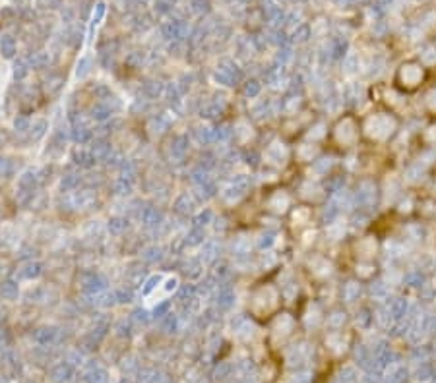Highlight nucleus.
<instances>
[{"mask_svg":"<svg viewBox=\"0 0 436 383\" xmlns=\"http://www.w3.org/2000/svg\"><path fill=\"white\" fill-rule=\"evenodd\" d=\"M393 128H395V120L388 116V114H374L370 116L367 122H365V130L370 137L374 139H386L388 135L393 134Z\"/></svg>","mask_w":436,"mask_h":383,"instance_id":"1","label":"nucleus"},{"mask_svg":"<svg viewBox=\"0 0 436 383\" xmlns=\"http://www.w3.org/2000/svg\"><path fill=\"white\" fill-rule=\"evenodd\" d=\"M107 279L101 275V273H95V271H88V273H82L80 277V287L86 294H99L103 291H107Z\"/></svg>","mask_w":436,"mask_h":383,"instance_id":"2","label":"nucleus"},{"mask_svg":"<svg viewBox=\"0 0 436 383\" xmlns=\"http://www.w3.org/2000/svg\"><path fill=\"white\" fill-rule=\"evenodd\" d=\"M161 35L169 41H184L188 39V23L184 20H171L161 25Z\"/></svg>","mask_w":436,"mask_h":383,"instance_id":"3","label":"nucleus"},{"mask_svg":"<svg viewBox=\"0 0 436 383\" xmlns=\"http://www.w3.org/2000/svg\"><path fill=\"white\" fill-rule=\"evenodd\" d=\"M70 122H72V130H70V137L76 141V143H80V145H84V143H88V141H92L93 139V130H90L76 114H70Z\"/></svg>","mask_w":436,"mask_h":383,"instance_id":"4","label":"nucleus"},{"mask_svg":"<svg viewBox=\"0 0 436 383\" xmlns=\"http://www.w3.org/2000/svg\"><path fill=\"white\" fill-rule=\"evenodd\" d=\"M163 211L155 205H147L140 211V221L145 228H157V226L163 225Z\"/></svg>","mask_w":436,"mask_h":383,"instance_id":"5","label":"nucleus"},{"mask_svg":"<svg viewBox=\"0 0 436 383\" xmlns=\"http://www.w3.org/2000/svg\"><path fill=\"white\" fill-rule=\"evenodd\" d=\"M41 273H43V265H41L39 261L29 259V261L22 263V267L18 269L16 277H18V279H22V281H33V279L41 277Z\"/></svg>","mask_w":436,"mask_h":383,"instance_id":"6","label":"nucleus"},{"mask_svg":"<svg viewBox=\"0 0 436 383\" xmlns=\"http://www.w3.org/2000/svg\"><path fill=\"white\" fill-rule=\"evenodd\" d=\"M72 161L78 165V167H82V169H93L95 167V157H93L92 149H84V147H76L74 151H72Z\"/></svg>","mask_w":436,"mask_h":383,"instance_id":"7","label":"nucleus"},{"mask_svg":"<svg viewBox=\"0 0 436 383\" xmlns=\"http://www.w3.org/2000/svg\"><path fill=\"white\" fill-rule=\"evenodd\" d=\"M37 186H39V172L33 170V169L23 170L22 174L18 176V188H20V190H31V192H35Z\"/></svg>","mask_w":436,"mask_h":383,"instance_id":"8","label":"nucleus"},{"mask_svg":"<svg viewBox=\"0 0 436 383\" xmlns=\"http://www.w3.org/2000/svg\"><path fill=\"white\" fill-rule=\"evenodd\" d=\"M92 153L95 161H107L109 155L113 153V147H111V143L107 141V139H93L92 143Z\"/></svg>","mask_w":436,"mask_h":383,"instance_id":"9","label":"nucleus"},{"mask_svg":"<svg viewBox=\"0 0 436 383\" xmlns=\"http://www.w3.org/2000/svg\"><path fill=\"white\" fill-rule=\"evenodd\" d=\"M173 211L177 213V215H181V217H188L192 211H194V202H192V198L188 196V194H181L175 203H173Z\"/></svg>","mask_w":436,"mask_h":383,"instance_id":"10","label":"nucleus"},{"mask_svg":"<svg viewBox=\"0 0 436 383\" xmlns=\"http://www.w3.org/2000/svg\"><path fill=\"white\" fill-rule=\"evenodd\" d=\"M186 151H188V137L186 135H175L173 141H171V155H173V159H177V163L183 161Z\"/></svg>","mask_w":436,"mask_h":383,"instance_id":"11","label":"nucleus"},{"mask_svg":"<svg viewBox=\"0 0 436 383\" xmlns=\"http://www.w3.org/2000/svg\"><path fill=\"white\" fill-rule=\"evenodd\" d=\"M163 257H165V248H163V246H157V244L147 246V248L142 252V259H144L145 263H149V265H155V263L163 261Z\"/></svg>","mask_w":436,"mask_h":383,"instance_id":"12","label":"nucleus"},{"mask_svg":"<svg viewBox=\"0 0 436 383\" xmlns=\"http://www.w3.org/2000/svg\"><path fill=\"white\" fill-rule=\"evenodd\" d=\"M105 14H107V4H105L103 0H97V2H95V6H93L92 22H90V37H88L90 41H92V35H93V31H95V27L103 22Z\"/></svg>","mask_w":436,"mask_h":383,"instance_id":"13","label":"nucleus"},{"mask_svg":"<svg viewBox=\"0 0 436 383\" xmlns=\"http://www.w3.org/2000/svg\"><path fill=\"white\" fill-rule=\"evenodd\" d=\"M169 126H171V116H167L165 113L155 114V116H151V120H149V130H151L153 134H165V132L169 130Z\"/></svg>","mask_w":436,"mask_h":383,"instance_id":"14","label":"nucleus"},{"mask_svg":"<svg viewBox=\"0 0 436 383\" xmlns=\"http://www.w3.org/2000/svg\"><path fill=\"white\" fill-rule=\"evenodd\" d=\"M27 60H29V66L31 68L43 70V68H48V64H50V52H47V50L31 52V54L27 56Z\"/></svg>","mask_w":436,"mask_h":383,"instance_id":"15","label":"nucleus"},{"mask_svg":"<svg viewBox=\"0 0 436 383\" xmlns=\"http://www.w3.org/2000/svg\"><path fill=\"white\" fill-rule=\"evenodd\" d=\"M90 116H92V120H95V122H107V120L113 116V111H111L103 101H99V103H95L92 109H90Z\"/></svg>","mask_w":436,"mask_h":383,"instance_id":"16","label":"nucleus"},{"mask_svg":"<svg viewBox=\"0 0 436 383\" xmlns=\"http://www.w3.org/2000/svg\"><path fill=\"white\" fill-rule=\"evenodd\" d=\"M165 84L161 82V80H147L145 84H144V95L147 97V99H157L161 97L163 93H165Z\"/></svg>","mask_w":436,"mask_h":383,"instance_id":"17","label":"nucleus"},{"mask_svg":"<svg viewBox=\"0 0 436 383\" xmlns=\"http://www.w3.org/2000/svg\"><path fill=\"white\" fill-rule=\"evenodd\" d=\"M16 50H18V45H16V39L12 35H2L0 37V54H2V58H14Z\"/></svg>","mask_w":436,"mask_h":383,"instance_id":"18","label":"nucleus"},{"mask_svg":"<svg viewBox=\"0 0 436 383\" xmlns=\"http://www.w3.org/2000/svg\"><path fill=\"white\" fill-rule=\"evenodd\" d=\"M82 180H84L82 174H78V172H66V174L60 178V190H62V192H74V190L80 188Z\"/></svg>","mask_w":436,"mask_h":383,"instance_id":"19","label":"nucleus"},{"mask_svg":"<svg viewBox=\"0 0 436 383\" xmlns=\"http://www.w3.org/2000/svg\"><path fill=\"white\" fill-rule=\"evenodd\" d=\"M0 296L4 298V300H18V296H20V287H18V283L16 281H4L2 285H0Z\"/></svg>","mask_w":436,"mask_h":383,"instance_id":"20","label":"nucleus"},{"mask_svg":"<svg viewBox=\"0 0 436 383\" xmlns=\"http://www.w3.org/2000/svg\"><path fill=\"white\" fill-rule=\"evenodd\" d=\"M62 87H64V76L60 74H50L45 80V89L48 95H56Z\"/></svg>","mask_w":436,"mask_h":383,"instance_id":"21","label":"nucleus"},{"mask_svg":"<svg viewBox=\"0 0 436 383\" xmlns=\"http://www.w3.org/2000/svg\"><path fill=\"white\" fill-rule=\"evenodd\" d=\"M163 95L167 97V103H169L171 107H175V109L181 107V97H183V93L177 87V84H169V85L165 87V93H163Z\"/></svg>","mask_w":436,"mask_h":383,"instance_id":"22","label":"nucleus"},{"mask_svg":"<svg viewBox=\"0 0 436 383\" xmlns=\"http://www.w3.org/2000/svg\"><path fill=\"white\" fill-rule=\"evenodd\" d=\"M204 238H206V232H204V228H200V226H194L188 234H186V238H184V244L186 246H200V244H204Z\"/></svg>","mask_w":436,"mask_h":383,"instance_id":"23","label":"nucleus"},{"mask_svg":"<svg viewBox=\"0 0 436 383\" xmlns=\"http://www.w3.org/2000/svg\"><path fill=\"white\" fill-rule=\"evenodd\" d=\"M132 190H134V182L124 180L120 176L113 180V194H116V196H130Z\"/></svg>","mask_w":436,"mask_h":383,"instance_id":"24","label":"nucleus"},{"mask_svg":"<svg viewBox=\"0 0 436 383\" xmlns=\"http://www.w3.org/2000/svg\"><path fill=\"white\" fill-rule=\"evenodd\" d=\"M29 60L27 58H18L16 62H14V68H12V72H14V80L16 82H22L27 78V74H29Z\"/></svg>","mask_w":436,"mask_h":383,"instance_id":"25","label":"nucleus"},{"mask_svg":"<svg viewBox=\"0 0 436 383\" xmlns=\"http://www.w3.org/2000/svg\"><path fill=\"white\" fill-rule=\"evenodd\" d=\"M47 130H48V122L47 120H37L31 128H29V139L31 141H39L47 135Z\"/></svg>","mask_w":436,"mask_h":383,"instance_id":"26","label":"nucleus"},{"mask_svg":"<svg viewBox=\"0 0 436 383\" xmlns=\"http://www.w3.org/2000/svg\"><path fill=\"white\" fill-rule=\"evenodd\" d=\"M107 228H109L111 234L118 236V234H122V232L128 228V219H126V217H111Z\"/></svg>","mask_w":436,"mask_h":383,"instance_id":"27","label":"nucleus"},{"mask_svg":"<svg viewBox=\"0 0 436 383\" xmlns=\"http://www.w3.org/2000/svg\"><path fill=\"white\" fill-rule=\"evenodd\" d=\"M213 194H215V186H213L211 182L198 184V186H196V192H194V196H196L200 202H207L209 198H213Z\"/></svg>","mask_w":436,"mask_h":383,"instance_id":"28","label":"nucleus"},{"mask_svg":"<svg viewBox=\"0 0 436 383\" xmlns=\"http://www.w3.org/2000/svg\"><path fill=\"white\" fill-rule=\"evenodd\" d=\"M92 72V56H82L80 60H78V64H76V78L78 80H84L88 74Z\"/></svg>","mask_w":436,"mask_h":383,"instance_id":"29","label":"nucleus"},{"mask_svg":"<svg viewBox=\"0 0 436 383\" xmlns=\"http://www.w3.org/2000/svg\"><path fill=\"white\" fill-rule=\"evenodd\" d=\"M118 170H120V178H124V180H130V182L136 180L138 169H136V165H134L132 161H124V163H122V167H120Z\"/></svg>","mask_w":436,"mask_h":383,"instance_id":"30","label":"nucleus"},{"mask_svg":"<svg viewBox=\"0 0 436 383\" xmlns=\"http://www.w3.org/2000/svg\"><path fill=\"white\" fill-rule=\"evenodd\" d=\"M115 298H116V304H128V302L134 300V289H130V287H120V289L115 291Z\"/></svg>","mask_w":436,"mask_h":383,"instance_id":"31","label":"nucleus"},{"mask_svg":"<svg viewBox=\"0 0 436 383\" xmlns=\"http://www.w3.org/2000/svg\"><path fill=\"white\" fill-rule=\"evenodd\" d=\"M126 283H128L130 289H136L140 285H144V283H145V273H144V269H134L132 273H128Z\"/></svg>","mask_w":436,"mask_h":383,"instance_id":"32","label":"nucleus"},{"mask_svg":"<svg viewBox=\"0 0 436 383\" xmlns=\"http://www.w3.org/2000/svg\"><path fill=\"white\" fill-rule=\"evenodd\" d=\"M159 283H161V275H151V277H147L145 283L142 285V294H144V296H149V294L159 287Z\"/></svg>","mask_w":436,"mask_h":383,"instance_id":"33","label":"nucleus"},{"mask_svg":"<svg viewBox=\"0 0 436 383\" xmlns=\"http://www.w3.org/2000/svg\"><path fill=\"white\" fill-rule=\"evenodd\" d=\"M145 62V52L144 50H132L126 56V64L130 68H142V64Z\"/></svg>","mask_w":436,"mask_h":383,"instance_id":"34","label":"nucleus"},{"mask_svg":"<svg viewBox=\"0 0 436 383\" xmlns=\"http://www.w3.org/2000/svg\"><path fill=\"white\" fill-rule=\"evenodd\" d=\"M184 275L186 277H198L200 273H202V263H200V259H188L186 263H184Z\"/></svg>","mask_w":436,"mask_h":383,"instance_id":"35","label":"nucleus"},{"mask_svg":"<svg viewBox=\"0 0 436 383\" xmlns=\"http://www.w3.org/2000/svg\"><path fill=\"white\" fill-rule=\"evenodd\" d=\"M196 137H198L200 143L206 145V143L215 139V132H213L211 128H207V126H200V128H196Z\"/></svg>","mask_w":436,"mask_h":383,"instance_id":"36","label":"nucleus"},{"mask_svg":"<svg viewBox=\"0 0 436 383\" xmlns=\"http://www.w3.org/2000/svg\"><path fill=\"white\" fill-rule=\"evenodd\" d=\"M190 180L194 182L196 186H198V184H206V182H209V178H207V170L206 169H202V167L194 169V170L190 172Z\"/></svg>","mask_w":436,"mask_h":383,"instance_id":"37","label":"nucleus"},{"mask_svg":"<svg viewBox=\"0 0 436 383\" xmlns=\"http://www.w3.org/2000/svg\"><path fill=\"white\" fill-rule=\"evenodd\" d=\"M14 128H16V132H29V128H31V124H29V118L27 116H23V114H18L16 118H14Z\"/></svg>","mask_w":436,"mask_h":383,"instance_id":"38","label":"nucleus"},{"mask_svg":"<svg viewBox=\"0 0 436 383\" xmlns=\"http://www.w3.org/2000/svg\"><path fill=\"white\" fill-rule=\"evenodd\" d=\"M215 252H217V244H215V242H207L206 246H204V250H202V259H204V261H207V263H209V261H213V259H215V255H217Z\"/></svg>","mask_w":436,"mask_h":383,"instance_id":"39","label":"nucleus"},{"mask_svg":"<svg viewBox=\"0 0 436 383\" xmlns=\"http://www.w3.org/2000/svg\"><path fill=\"white\" fill-rule=\"evenodd\" d=\"M93 95H95V99L105 101L107 97H111V95H113V91L109 89L105 84H95V87H93Z\"/></svg>","mask_w":436,"mask_h":383,"instance_id":"40","label":"nucleus"},{"mask_svg":"<svg viewBox=\"0 0 436 383\" xmlns=\"http://www.w3.org/2000/svg\"><path fill=\"white\" fill-rule=\"evenodd\" d=\"M12 172H14V163H12V159H2V157H0V176L10 178V176H12Z\"/></svg>","mask_w":436,"mask_h":383,"instance_id":"41","label":"nucleus"},{"mask_svg":"<svg viewBox=\"0 0 436 383\" xmlns=\"http://www.w3.org/2000/svg\"><path fill=\"white\" fill-rule=\"evenodd\" d=\"M211 221V211H202V213H198L196 217H194V221H192V225L194 226H200V228H204Z\"/></svg>","mask_w":436,"mask_h":383,"instance_id":"42","label":"nucleus"},{"mask_svg":"<svg viewBox=\"0 0 436 383\" xmlns=\"http://www.w3.org/2000/svg\"><path fill=\"white\" fill-rule=\"evenodd\" d=\"M147 319H149L147 312H145V310H142V308L134 310V312H132V316H130V321H132V323H138V325H145V323H147Z\"/></svg>","mask_w":436,"mask_h":383,"instance_id":"43","label":"nucleus"},{"mask_svg":"<svg viewBox=\"0 0 436 383\" xmlns=\"http://www.w3.org/2000/svg\"><path fill=\"white\" fill-rule=\"evenodd\" d=\"M54 333H56V331H54L52 327H43V329H39V331L35 333V339H37L39 342H48L50 339L54 337Z\"/></svg>","mask_w":436,"mask_h":383,"instance_id":"44","label":"nucleus"},{"mask_svg":"<svg viewBox=\"0 0 436 383\" xmlns=\"http://www.w3.org/2000/svg\"><path fill=\"white\" fill-rule=\"evenodd\" d=\"M192 12L206 14V12H209V2L207 0H192Z\"/></svg>","mask_w":436,"mask_h":383,"instance_id":"45","label":"nucleus"},{"mask_svg":"<svg viewBox=\"0 0 436 383\" xmlns=\"http://www.w3.org/2000/svg\"><path fill=\"white\" fill-rule=\"evenodd\" d=\"M124 161H126V159L122 157L120 153H111V155H109V159L105 161V165H107V167H113V169H120Z\"/></svg>","mask_w":436,"mask_h":383,"instance_id":"46","label":"nucleus"},{"mask_svg":"<svg viewBox=\"0 0 436 383\" xmlns=\"http://www.w3.org/2000/svg\"><path fill=\"white\" fill-rule=\"evenodd\" d=\"M33 196H35V192H31V190H20L18 196H16V200H18L20 205H27V203L33 200Z\"/></svg>","mask_w":436,"mask_h":383,"instance_id":"47","label":"nucleus"},{"mask_svg":"<svg viewBox=\"0 0 436 383\" xmlns=\"http://www.w3.org/2000/svg\"><path fill=\"white\" fill-rule=\"evenodd\" d=\"M231 300H233V293H231V291H221L219 296H217V302H219V306H223V308L229 306Z\"/></svg>","mask_w":436,"mask_h":383,"instance_id":"48","label":"nucleus"},{"mask_svg":"<svg viewBox=\"0 0 436 383\" xmlns=\"http://www.w3.org/2000/svg\"><path fill=\"white\" fill-rule=\"evenodd\" d=\"M169 306H171V302H161V304H157L155 306V310H153V317H163V316H167V310H169Z\"/></svg>","mask_w":436,"mask_h":383,"instance_id":"49","label":"nucleus"},{"mask_svg":"<svg viewBox=\"0 0 436 383\" xmlns=\"http://www.w3.org/2000/svg\"><path fill=\"white\" fill-rule=\"evenodd\" d=\"M153 10H155L157 14H167V12H171V4H169V2H165V0H155Z\"/></svg>","mask_w":436,"mask_h":383,"instance_id":"50","label":"nucleus"},{"mask_svg":"<svg viewBox=\"0 0 436 383\" xmlns=\"http://www.w3.org/2000/svg\"><path fill=\"white\" fill-rule=\"evenodd\" d=\"M179 289V279L177 277H169L167 281H165V291L167 293H173V291H177Z\"/></svg>","mask_w":436,"mask_h":383,"instance_id":"51","label":"nucleus"},{"mask_svg":"<svg viewBox=\"0 0 436 383\" xmlns=\"http://www.w3.org/2000/svg\"><path fill=\"white\" fill-rule=\"evenodd\" d=\"M181 50H183V41H173L169 45V52L175 54V56H181Z\"/></svg>","mask_w":436,"mask_h":383,"instance_id":"52","label":"nucleus"},{"mask_svg":"<svg viewBox=\"0 0 436 383\" xmlns=\"http://www.w3.org/2000/svg\"><path fill=\"white\" fill-rule=\"evenodd\" d=\"M260 91V87H258V84L256 82H248V85H246V95H250V97H254L256 93Z\"/></svg>","mask_w":436,"mask_h":383,"instance_id":"53","label":"nucleus"},{"mask_svg":"<svg viewBox=\"0 0 436 383\" xmlns=\"http://www.w3.org/2000/svg\"><path fill=\"white\" fill-rule=\"evenodd\" d=\"M6 141H8V134H6V132H2V130H0V147H2V145H4V143H6Z\"/></svg>","mask_w":436,"mask_h":383,"instance_id":"54","label":"nucleus"},{"mask_svg":"<svg viewBox=\"0 0 436 383\" xmlns=\"http://www.w3.org/2000/svg\"><path fill=\"white\" fill-rule=\"evenodd\" d=\"M45 2H48V4H52V2H56V0H45Z\"/></svg>","mask_w":436,"mask_h":383,"instance_id":"55","label":"nucleus"},{"mask_svg":"<svg viewBox=\"0 0 436 383\" xmlns=\"http://www.w3.org/2000/svg\"><path fill=\"white\" fill-rule=\"evenodd\" d=\"M145 2H147V0H142V4H145Z\"/></svg>","mask_w":436,"mask_h":383,"instance_id":"56","label":"nucleus"}]
</instances>
